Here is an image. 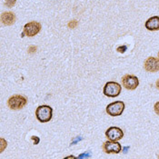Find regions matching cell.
Instances as JSON below:
<instances>
[{
    "label": "cell",
    "instance_id": "1",
    "mask_svg": "<svg viewBox=\"0 0 159 159\" xmlns=\"http://www.w3.org/2000/svg\"><path fill=\"white\" fill-rule=\"evenodd\" d=\"M53 109L51 107L43 105L39 106L36 109V117L40 123H48L52 119Z\"/></svg>",
    "mask_w": 159,
    "mask_h": 159
},
{
    "label": "cell",
    "instance_id": "2",
    "mask_svg": "<svg viewBox=\"0 0 159 159\" xmlns=\"http://www.w3.org/2000/svg\"><path fill=\"white\" fill-rule=\"evenodd\" d=\"M27 104V99L22 95H14L7 100V106L12 110H20Z\"/></svg>",
    "mask_w": 159,
    "mask_h": 159
},
{
    "label": "cell",
    "instance_id": "3",
    "mask_svg": "<svg viewBox=\"0 0 159 159\" xmlns=\"http://www.w3.org/2000/svg\"><path fill=\"white\" fill-rule=\"evenodd\" d=\"M121 90H122V87H121L120 84H118L117 82L110 81L105 85L104 88H103V93L106 97L116 98L120 95Z\"/></svg>",
    "mask_w": 159,
    "mask_h": 159
},
{
    "label": "cell",
    "instance_id": "4",
    "mask_svg": "<svg viewBox=\"0 0 159 159\" xmlns=\"http://www.w3.org/2000/svg\"><path fill=\"white\" fill-rule=\"evenodd\" d=\"M41 24L39 22L36 21H32V22H28L27 24L25 25L24 30L23 33L21 34V37H24L25 36L28 37H35L37 35L40 30H41Z\"/></svg>",
    "mask_w": 159,
    "mask_h": 159
},
{
    "label": "cell",
    "instance_id": "5",
    "mask_svg": "<svg viewBox=\"0 0 159 159\" xmlns=\"http://www.w3.org/2000/svg\"><path fill=\"white\" fill-rule=\"evenodd\" d=\"M125 110V103L122 101H116L107 107V113L110 116H119Z\"/></svg>",
    "mask_w": 159,
    "mask_h": 159
},
{
    "label": "cell",
    "instance_id": "6",
    "mask_svg": "<svg viewBox=\"0 0 159 159\" xmlns=\"http://www.w3.org/2000/svg\"><path fill=\"white\" fill-rule=\"evenodd\" d=\"M123 86L127 90H135L139 86V80L137 76L133 75H125L122 77Z\"/></svg>",
    "mask_w": 159,
    "mask_h": 159
},
{
    "label": "cell",
    "instance_id": "7",
    "mask_svg": "<svg viewBox=\"0 0 159 159\" xmlns=\"http://www.w3.org/2000/svg\"><path fill=\"white\" fill-rule=\"evenodd\" d=\"M122 150V146L117 141H106L103 144V151L107 154H119Z\"/></svg>",
    "mask_w": 159,
    "mask_h": 159
},
{
    "label": "cell",
    "instance_id": "8",
    "mask_svg": "<svg viewBox=\"0 0 159 159\" xmlns=\"http://www.w3.org/2000/svg\"><path fill=\"white\" fill-rule=\"evenodd\" d=\"M106 136L108 138V140L118 141L124 137V132L121 128L117 126H111L106 131Z\"/></svg>",
    "mask_w": 159,
    "mask_h": 159
},
{
    "label": "cell",
    "instance_id": "9",
    "mask_svg": "<svg viewBox=\"0 0 159 159\" xmlns=\"http://www.w3.org/2000/svg\"><path fill=\"white\" fill-rule=\"evenodd\" d=\"M145 70L149 73H156L159 71V58L150 57L147 58L144 64Z\"/></svg>",
    "mask_w": 159,
    "mask_h": 159
},
{
    "label": "cell",
    "instance_id": "10",
    "mask_svg": "<svg viewBox=\"0 0 159 159\" xmlns=\"http://www.w3.org/2000/svg\"><path fill=\"white\" fill-rule=\"evenodd\" d=\"M145 26L149 31H157L159 30V16H155L150 17L145 24Z\"/></svg>",
    "mask_w": 159,
    "mask_h": 159
},
{
    "label": "cell",
    "instance_id": "11",
    "mask_svg": "<svg viewBox=\"0 0 159 159\" xmlns=\"http://www.w3.org/2000/svg\"><path fill=\"white\" fill-rule=\"evenodd\" d=\"M1 22L6 25H12L16 22V16L12 12H4L1 15Z\"/></svg>",
    "mask_w": 159,
    "mask_h": 159
},
{
    "label": "cell",
    "instance_id": "12",
    "mask_svg": "<svg viewBox=\"0 0 159 159\" xmlns=\"http://www.w3.org/2000/svg\"><path fill=\"white\" fill-rule=\"evenodd\" d=\"M16 2V0H7L6 1V6L7 7H13L15 6Z\"/></svg>",
    "mask_w": 159,
    "mask_h": 159
},
{
    "label": "cell",
    "instance_id": "13",
    "mask_svg": "<svg viewBox=\"0 0 159 159\" xmlns=\"http://www.w3.org/2000/svg\"><path fill=\"white\" fill-rule=\"evenodd\" d=\"M77 24H78V22L76 21V20H72V21H70L69 23H68V27L69 28H75L76 26H77Z\"/></svg>",
    "mask_w": 159,
    "mask_h": 159
},
{
    "label": "cell",
    "instance_id": "14",
    "mask_svg": "<svg viewBox=\"0 0 159 159\" xmlns=\"http://www.w3.org/2000/svg\"><path fill=\"white\" fill-rule=\"evenodd\" d=\"M127 49V46H120L116 48V51H118L119 53H125Z\"/></svg>",
    "mask_w": 159,
    "mask_h": 159
},
{
    "label": "cell",
    "instance_id": "15",
    "mask_svg": "<svg viewBox=\"0 0 159 159\" xmlns=\"http://www.w3.org/2000/svg\"><path fill=\"white\" fill-rule=\"evenodd\" d=\"M36 51H37V47H35V46H31L28 48V53H30V54H33Z\"/></svg>",
    "mask_w": 159,
    "mask_h": 159
},
{
    "label": "cell",
    "instance_id": "16",
    "mask_svg": "<svg viewBox=\"0 0 159 159\" xmlns=\"http://www.w3.org/2000/svg\"><path fill=\"white\" fill-rule=\"evenodd\" d=\"M31 139L34 141V145H37V144L39 143V141H40L39 137H38V136H36V135H33V136L31 137Z\"/></svg>",
    "mask_w": 159,
    "mask_h": 159
},
{
    "label": "cell",
    "instance_id": "17",
    "mask_svg": "<svg viewBox=\"0 0 159 159\" xmlns=\"http://www.w3.org/2000/svg\"><path fill=\"white\" fill-rule=\"evenodd\" d=\"M154 109H155L156 114L159 116V102H157V103L155 104V106H154Z\"/></svg>",
    "mask_w": 159,
    "mask_h": 159
},
{
    "label": "cell",
    "instance_id": "18",
    "mask_svg": "<svg viewBox=\"0 0 159 159\" xmlns=\"http://www.w3.org/2000/svg\"><path fill=\"white\" fill-rule=\"evenodd\" d=\"M157 87L159 89V79L157 81Z\"/></svg>",
    "mask_w": 159,
    "mask_h": 159
},
{
    "label": "cell",
    "instance_id": "19",
    "mask_svg": "<svg viewBox=\"0 0 159 159\" xmlns=\"http://www.w3.org/2000/svg\"><path fill=\"white\" fill-rule=\"evenodd\" d=\"M158 58H159V53H158Z\"/></svg>",
    "mask_w": 159,
    "mask_h": 159
}]
</instances>
